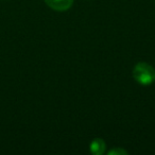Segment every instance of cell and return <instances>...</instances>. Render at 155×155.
Here are the masks:
<instances>
[{
	"label": "cell",
	"instance_id": "6da1fadb",
	"mask_svg": "<svg viewBox=\"0 0 155 155\" xmlns=\"http://www.w3.org/2000/svg\"><path fill=\"white\" fill-rule=\"evenodd\" d=\"M133 78L140 85H150L155 82V70L151 65L140 62L134 67Z\"/></svg>",
	"mask_w": 155,
	"mask_h": 155
},
{
	"label": "cell",
	"instance_id": "7a4b0ae2",
	"mask_svg": "<svg viewBox=\"0 0 155 155\" xmlns=\"http://www.w3.org/2000/svg\"><path fill=\"white\" fill-rule=\"evenodd\" d=\"M44 1L50 9L58 12L67 11L73 3V0H44Z\"/></svg>",
	"mask_w": 155,
	"mask_h": 155
},
{
	"label": "cell",
	"instance_id": "3957f363",
	"mask_svg": "<svg viewBox=\"0 0 155 155\" xmlns=\"http://www.w3.org/2000/svg\"><path fill=\"white\" fill-rule=\"evenodd\" d=\"M106 148V143L101 138H96L91 143V152L94 155H101L104 153Z\"/></svg>",
	"mask_w": 155,
	"mask_h": 155
},
{
	"label": "cell",
	"instance_id": "277c9868",
	"mask_svg": "<svg viewBox=\"0 0 155 155\" xmlns=\"http://www.w3.org/2000/svg\"><path fill=\"white\" fill-rule=\"evenodd\" d=\"M107 154L108 155H127V151H125L124 149H121V148H115V149H112L110 151H108Z\"/></svg>",
	"mask_w": 155,
	"mask_h": 155
}]
</instances>
